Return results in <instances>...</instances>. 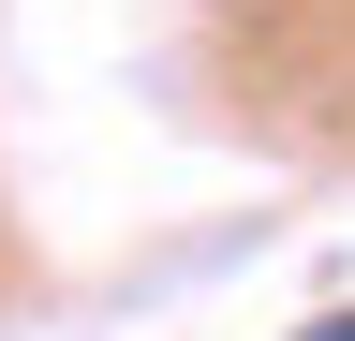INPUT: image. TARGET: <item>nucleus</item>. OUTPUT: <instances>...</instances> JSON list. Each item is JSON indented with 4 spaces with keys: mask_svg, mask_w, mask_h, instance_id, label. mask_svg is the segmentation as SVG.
Segmentation results:
<instances>
[{
    "mask_svg": "<svg viewBox=\"0 0 355 341\" xmlns=\"http://www.w3.org/2000/svg\"><path fill=\"white\" fill-rule=\"evenodd\" d=\"M296 341H355V312H311V326H296Z\"/></svg>",
    "mask_w": 355,
    "mask_h": 341,
    "instance_id": "nucleus-1",
    "label": "nucleus"
}]
</instances>
